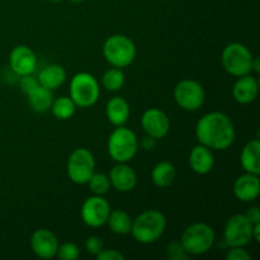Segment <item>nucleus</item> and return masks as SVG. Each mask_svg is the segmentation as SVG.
I'll use <instances>...</instances> for the list:
<instances>
[{
    "label": "nucleus",
    "instance_id": "obj_23",
    "mask_svg": "<svg viewBox=\"0 0 260 260\" xmlns=\"http://www.w3.org/2000/svg\"><path fill=\"white\" fill-rule=\"evenodd\" d=\"M177 178V169L169 161H160L151 172V180L156 187L168 188L174 183Z\"/></svg>",
    "mask_w": 260,
    "mask_h": 260
},
{
    "label": "nucleus",
    "instance_id": "obj_1",
    "mask_svg": "<svg viewBox=\"0 0 260 260\" xmlns=\"http://www.w3.org/2000/svg\"><path fill=\"white\" fill-rule=\"evenodd\" d=\"M198 142L211 150H226L235 141V127L228 114L210 112L200 118L196 126Z\"/></svg>",
    "mask_w": 260,
    "mask_h": 260
},
{
    "label": "nucleus",
    "instance_id": "obj_34",
    "mask_svg": "<svg viewBox=\"0 0 260 260\" xmlns=\"http://www.w3.org/2000/svg\"><path fill=\"white\" fill-rule=\"evenodd\" d=\"M244 215H245V217L248 218L253 225L254 223L260 222V210L256 207V206H251V207H249Z\"/></svg>",
    "mask_w": 260,
    "mask_h": 260
},
{
    "label": "nucleus",
    "instance_id": "obj_16",
    "mask_svg": "<svg viewBox=\"0 0 260 260\" xmlns=\"http://www.w3.org/2000/svg\"><path fill=\"white\" fill-rule=\"evenodd\" d=\"M234 194L241 202H253L260 194L259 175L245 173L234 183Z\"/></svg>",
    "mask_w": 260,
    "mask_h": 260
},
{
    "label": "nucleus",
    "instance_id": "obj_9",
    "mask_svg": "<svg viewBox=\"0 0 260 260\" xmlns=\"http://www.w3.org/2000/svg\"><path fill=\"white\" fill-rule=\"evenodd\" d=\"M174 101L184 111H198L205 104V89L198 81L192 80V79H184L175 85Z\"/></svg>",
    "mask_w": 260,
    "mask_h": 260
},
{
    "label": "nucleus",
    "instance_id": "obj_31",
    "mask_svg": "<svg viewBox=\"0 0 260 260\" xmlns=\"http://www.w3.org/2000/svg\"><path fill=\"white\" fill-rule=\"evenodd\" d=\"M85 249L91 255H98L104 249V243L99 236H90L85 241Z\"/></svg>",
    "mask_w": 260,
    "mask_h": 260
},
{
    "label": "nucleus",
    "instance_id": "obj_17",
    "mask_svg": "<svg viewBox=\"0 0 260 260\" xmlns=\"http://www.w3.org/2000/svg\"><path fill=\"white\" fill-rule=\"evenodd\" d=\"M259 81L255 76L244 75L236 80L233 88V96L239 104H250L258 98Z\"/></svg>",
    "mask_w": 260,
    "mask_h": 260
},
{
    "label": "nucleus",
    "instance_id": "obj_5",
    "mask_svg": "<svg viewBox=\"0 0 260 260\" xmlns=\"http://www.w3.org/2000/svg\"><path fill=\"white\" fill-rule=\"evenodd\" d=\"M215 238V231L210 225L194 222L183 231L180 243L189 255H202L212 249Z\"/></svg>",
    "mask_w": 260,
    "mask_h": 260
},
{
    "label": "nucleus",
    "instance_id": "obj_21",
    "mask_svg": "<svg viewBox=\"0 0 260 260\" xmlns=\"http://www.w3.org/2000/svg\"><path fill=\"white\" fill-rule=\"evenodd\" d=\"M37 79L40 85L45 86V88L53 91L55 89L60 88L65 83L66 71L58 63H51V65L46 66V68H43L40 71Z\"/></svg>",
    "mask_w": 260,
    "mask_h": 260
},
{
    "label": "nucleus",
    "instance_id": "obj_28",
    "mask_svg": "<svg viewBox=\"0 0 260 260\" xmlns=\"http://www.w3.org/2000/svg\"><path fill=\"white\" fill-rule=\"evenodd\" d=\"M56 255L61 260H75L80 256V249L74 243H63L58 245Z\"/></svg>",
    "mask_w": 260,
    "mask_h": 260
},
{
    "label": "nucleus",
    "instance_id": "obj_6",
    "mask_svg": "<svg viewBox=\"0 0 260 260\" xmlns=\"http://www.w3.org/2000/svg\"><path fill=\"white\" fill-rule=\"evenodd\" d=\"M70 98L79 108H89L98 102L101 86L94 75L89 73H78L73 76L69 86Z\"/></svg>",
    "mask_w": 260,
    "mask_h": 260
},
{
    "label": "nucleus",
    "instance_id": "obj_8",
    "mask_svg": "<svg viewBox=\"0 0 260 260\" xmlns=\"http://www.w3.org/2000/svg\"><path fill=\"white\" fill-rule=\"evenodd\" d=\"M95 172V159L85 147L75 149L68 159V175L75 184H86Z\"/></svg>",
    "mask_w": 260,
    "mask_h": 260
},
{
    "label": "nucleus",
    "instance_id": "obj_12",
    "mask_svg": "<svg viewBox=\"0 0 260 260\" xmlns=\"http://www.w3.org/2000/svg\"><path fill=\"white\" fill-rule=\"evenodd\" d=\"M141 126L145 134L154 139H164L170 129V119L164 111L159 108H149L141 117Z\"/></svg>",
    "mask_w": 260,
    "mask_h": 260
},
{
    "label": "nucleus",
    "instance_id": "obj_10",
    "mask_svg": "<svg viewBox=\"0 0 260 260\" xmlns=\"http://www.w3.org/2000/svg\"><path fill=\"white\" fill-rule=\"evenodd\" d=\"M223 238L230 248H244L253 240V223L245 217L244 213L231 216L225 225Z\"/></svg>",
    "mask_w": 260,
    "mask_h": 260
},
{
    "label": "nucleus",
    "instance_id": "obj_27",
    "mask_svg": "<svg viewBox=\"0 0 260 260\" xmlns=\"http://www.w3.org/2000/svg\"><path fill=\"white\" fill-rule=\"evenodd\" d=\"M88 187L90 192L95 196H104L109 192L111 189V180H109L108 175L104 173H93L90 179L88 180Z\"/></svg>",
    "mask_w": 260,
    "mask_h": 260
},
{
    "label": "nucleus",
    "instance_id": "obj_33",
    "mask_svg": "<svg viewBox=\"0 0 260 260\" xmlns=\"http://www.w3.org/2000/svg\"><path fill=\"white\" fill-rule=\"evenodd\" d=\"M95 256L98 260H124L123 254L118 250H114V249H103Z\"/></svg>",
    "mask_w": 260,
    "mask_h": 260
},
{
    "label": "nucleus",
    "instance_id": "obj_3",
    "mask_svg": "<svg viewBox=\"0 0 260 260\" xmlns=\"http://www.w3.org/2000/svg\"><path fill=\"white\" fill-rule=\"evenodd\" d=\"M107 149L116 162H128L139 151V139L132 129L118 126L109 135Z\"/></svg>",
    "mask_w": 260,
    "mask_h": 260
},
{
    "label": "nucleus",
    "instance_id": "obj_30",
    "mask_svg": "<svg viewBox=\"0 0 260 260\" xmlns=\"http://www.w3.org/2000/svg\"><path fill=\"white\" fill-rule=\"evenodd\" d=\"M38 85H40V83H38L37 76H35L33 74H28V75L20 76L19 86H20V90H22V93L24 94L25 96L29 95V94L32 93Z\"/></svg>",
    "mask_w": 260,
    "mask_h": 260
},
{
    "label": "nucleus",
    "instance_id": "obj_29",
    "mask_svg": "<svg viewBox=\"0 0 260 260\" xmlns=\"http://www.w3.org/2000/svg\"><path fill=\"white\" fill-rule=\"evenodd\" d=\"M167 254L172 260H187L189 258V254L185 251L180 240H173L172 243H169L167 248Z\"/></svg>",
    "mask_w": 260,
    "mask_h": 260
},
{
    "label": "nucleus",
    "instance_id": "obj_25",
    "mask_svg": "<svg viewBox=\"0 0 260 260\" xmlns=\"http://www.w3.org/2000/svg\"><path fill=\"white\" fill-rule=\"evenodd\" d=\"M76 104L74 103L70 96H60L57 99H53L52 106L50 111L52 112L53 116L60 121H66L70 119L76 112Z\"/></svg>",
    "mask_w": 260,
    "mask_h": 260
},
{
    "label": "nucleus",
    "instance_id": "obj_35",
    "mask_svg": "<svg viewBox=\"0 0 260 260\" xmlns=\"http://www.w3.org/2000/svg\"><path fill=\"white\" fill-rule=\"evenodd\" d=\"M139 145L141 146V149L145 150V151H150V150L154 149L155 145H156V139L146 135V136H144L141 140H140Z\"/></svg>",
    "mask_w": 260,
    "mask_h": 260
},
{
    "label": "nucleus",
    "instance_id": "obj_22",
    "mask_svg": "<svg viewBox=\"0 0 260 260\" xmlns=\"http://www.w3.org/2000/svg\"><path fill=\"white\" fill-rule=\"evenodd\" d=\"M28 104L36 113H45L50 111L53 102L52 90L45 88L42 85H38L29 95H27Z\"/></svg>",
    "mask_w": 260,
    "mask_h": 260
},
{
    "label": "nucleus",
    "instance_id": "obj_24",
    "mask_svg": "<svg viewBox=\"0 0 260 260\" xmlns=\"http://www.w3.org/2000/svg\"><path fill=\"white\" fill-rule=\"evenodd\" d=\"M107 223L112 233L117 234V235H127L131 233L132 218L128 213L122 210L111 211Z\"/></svg>",
    "mask_w": 260,
    "mask_h": 260
},
{
    "label": "nucleus",
    "instance_id": "obj_7",
    "mask_svg": "<svg viewBox=\"0 0 260 260\" xmlns=\"http://www.w3.org/2000/svg\"><path fill=\"white\" fill-rule=\"evenodd\" d=\"M253 53L243 43L234 42L226 46L221 55V62L226 73L230 75L240 78L251 73L253 63Z\"/></svg>",
    "mask_w": 260,
    "mask_h": 260
},
{
    "label": "nucleus",
    "instance_id": "obj_39",
    "mask_svg": "<svg viewBox=\"0 0 260 260\" xmlns=\"http://www.w3.org/2000/svg\"><path fill=\"white\" fill-rule=\"evenodd\" d=\"M50 2H53V3H58V2H62V0H50Z\"/></svg>",
    "mask_w": 260,
    "mask_h": 260
},
{
    "label": "nucleus",
    "instance_id": "obj_36",
    "mask_svg": "<svg viewBox=\"0 0 260 260\" xmlns=\"http://www.w3.org/2000/svg\"><path fill=\"white\" fill-rule=\"evenodd\" d=\"M253 239L259 243L260 241V222L259 223H254L253 225Z\"/></svg>",
    "mask_w": 260,
    "mask_h": 260
},
{
    "label": "nucleus",
    "instance_id": "obj_14",
    "mask_svg": "<svg viewBox=\"0 0 260 260\" xmlns=\"http://www.w3.org/2000/svg\"><path fill=\"white\" fill-rule=\"evenodd\" d=\"M57 236L47 229H38L30 236V248L33 253L42 259L56 256L58 249Z\"/></svg>",
    "mask_w": 260,
    "mask_h": 260
},
{
    "label": "nucleus",
    "instance_id": "obj_13",
    "mask_svg": "<svg viewBox=\"0 0 260 260\" xmlns=\"http://www.w3.org/2000/svg\"><path fill=\"white\" fill-rule=\"evenodd\" d=\"M9 66L17 76L33 74L37 68V56L28 46H17L9 55Z\"/></svg>",
    "mask_w": 260,
    "mask_h": 260
},
{
    "label": "nucleus",
    "instance_id": "obj_2",
    "mask_svg": "<svg viewBox=\"0 0 260 260\" xmlns=\"http://www.w3.org/2000/svg\"><path fill=\"white\" fill-rule=\"evenodd\" d=\"M167 229V218L156 210H147L132 220L131 235L140 244H152L159 240Z\"/></svg>",
    "mask_w": 260,
    "mask_h": 260
},
{
    "label": "nucleus",
    "instance_id": "obj_26",
    "mask_svg": "<svg viewBox=\"0 0 260 260\" xmlns=\"http://www.w3.org/2000/svg\"><path fill=\"white\" fill-rule=\"evenodd\" d=\"M102 84L109 91H118L124 85V74L122 69H108L102 76Z\"/></svg>",
    "mask_w": 260,
    "mask_h": 260
},
{
    "label": "nucleus",
    "instance_id": "obj_4",
    "mask_svg": "<svg viewBox=\"0 0 260 260\" xmlns=\"http://www.w3.org/2000/svg\"><path fill=\"white\" fill-rule=\"evenodd\" d=\"M136 46L134 41L124 35H113L103 45V56L113 68L123 69L131 65L136 58Z\"/></svg>",
    "mask_w": 260,
    "mask_h": 260
},
{
    "label": "nucleus",
    "instance_id": "obj_15",
    "mask_svg": "<svg viewBox=\"0 0 260 260\" xmlns=\"http://www.w3.org/2000/svg\"><path fill=\"white\" fill-rule=\"evenodd\" d=\"M111 185L118 192H131L137 184V174L127 162H117L109 172Z\"/></svg>",
    "mask_w": 260,
    "mask_h": 260
},
{
    "label": "nucleus",
    "instance_id": "obj_18",
    "mask_svg": "<svg viewBox=\"0 0 260 260\" xmlns=\"http://www.w3.org/2000/svg\"><path fill=\"white\" fill-rule=\"evenodd\" d=\"M188 161H189L190 169L200 175L208 174L213 169V165H215L212 150L201 144L196 145L190 150Z\"/></svg>",
    "mask_w": 260,
    "mask_h": 260
},
{
    "label": "nucleus",
    "instance_id": "obj_19",
    "mask_svg": "<svg viewBox=\"0 0 260 260\" xmlns=\"http://www.w3.org/2000/svg\"><path fill=\"white\" fill-rule=\"evenodd\" d=\"M106 114L108 121L113 126H124L129 118V104L122 96H113L108 101L106 107Z\"/></svg>",
    "mask_w": 260,
    "mask_h": 260
},
{
    "label": "nucleus",
    "instance_id": "obj_20",
    "mask_svg": "<svg viewBox=\"0 0 260 260\" xmlns=\"http://www.w3.org/2000/svg\"><path fill=\"white\" fill-rule=\"evenodd\" d=\"M240 162L245 173L260 174V142L251 140L243 147L240 154Z\"/></svg>",
    "mask_w": 260,
    "mask_h": 260
},
{
    "label": "nucleus",
    "instance_id": "obj_37",
    "mask_svg": "<svg viewBox=\"0 0 260 260\" xmlns=\"http://www.w3.org/2000/svg\"><path fill=\"white\" fill-rule=\"evenodd\" d=\"M251 71H255L256 74L260 71V61L258 57L253 58V63H251Z\"/></svg>",
    "mask_w": 260,
    "mask_h": 260
},
{
    "label": "nucleus",
    "instance_id": "obj_32",
    "mask_svg": "<svg viewBox=\"0 0 260 260\" xmlns=\"http://www.w3.org/2000/svg\"><path fill=\"white\" fill-rule=\"evenodd\" d=\"M226 258H228V260H250L251 255L244 248L234 246V248H231L229 250Z\"/></svg>",
    "mask_w": 260,
    "mask_h": 260
},
{
    "label": "nucleus",
    "instance_id": "obj_11",
    "mask_svg": "<svg viewBox=\"0 0 260 260\" xmlns=\"http://www.w3.org/2000/svg\"><path fill=\"white\" fill-rule=\"evenodd\" d=\"M111 205L103 196H91L81 206V220L89 228H102L107 223L111 213Z\"/></svg>",
    "mask_w": 260,
    "mask_h": 260
},
{
    "label": "nucleus",
    "instance_id": "obj_38",
    "mask_svg": "<svg viewBox=\"0 0 260 260\" xmlns=\"http://www.w3.org/2000/svg\"><path fill=\"white\" fill-rule=\"evenodd\" d=\"M71 3H74V4H81V3L84 2V0H70Z\"/></svg>",
    "mask_w": 260,
    "mask_h": 260
}]
</instances>
